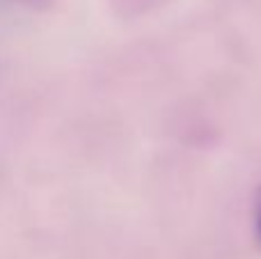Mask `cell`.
Segmentation results:
<instances>
[{
    "mask_svg": "<svg viewBox=\"0 0 261 259\" xmlns=\"http://www.w3.org/2000/svg\"><path fill=\"white\" fill-rule=\"evenodd\" d=\"M259 234H261V209H259Z\"/></svg>",
    "mask_w": 261,
    "mask_h": 259,
    "instance_id": "1",
    "label": "cell"
}]
</instances>
